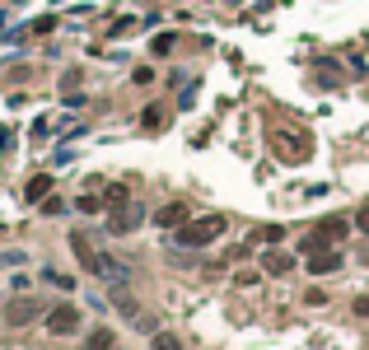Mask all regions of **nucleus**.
I'll list each match as a JSON object with an SVG mask.
<instances>
[{
  "label": "nucleus",
  "instance_id": "nucleus-14",
  "mask_svg": "<svg viewBox=\"0 0 369 350\" xmlns=\"http://www.w3.org/2000/svg\"><path fill=\"white\" fill-rule=\"evenodd\" d=\"M150 346H154V350H183V341H178L173 332H154V336H150Z\"/></svg>",
  "mask_w": 369,
  "mask_h": 350
},
{
  "label": "nucleus",
  "instance_id": "nucleus-24",
  "mask_svg": "<svg viewBox=\"0 0 369 350\" xmlns=\"http://www.w3.org/2000/svg\"><path fill=\"white\" fill-rule=\"evenodd\" d=\"M225 5H243V0H225Z\"/></svg>",
  "mask_w": 369,
  "mask_h": 350
},
{
  "label": "nucleus",
  "instance_id": "nucleus-8",
  "mask_svg": "<svg viewBox=\"0 0 369 350\" xmlns=\"http://www.w3.org/2000/svg\"><path fill=\"white\" fill-rule=\"evenodd\" d=\"M112 304H117V313H122L126 322H136L140 332H154V327H150V318L140 313V304H136V299H131V294H112Z\"/></svg>",
  "mask_w": 369,
  "mask_h": 350
},
{
  "label": "nucleus",
  "instance_id": "nucleus-5",
  "mask_svg": "<svg viewBox=\"0 0 369 350\" xmlns=\"http://www.w3.org/2000/svg\"><path fill=\"white\" fill-rule=\"evenodd\" d=\"M43 322H47V332H52V336H70V332H80V308L75 304H57Z\"/></svg>",
  "mask_w": 369,
  "mask_h": 350
},
{
  "label": "nucleus",
  "instance_id": "nucleus-15",
  "mask_svg": "<svg viewBox=\"0 0 369 350\" xmlns=\"http://www.w3.org/2000/svg\"><path fill=\"white\" fill-rule=\"evenodd\" d=\"M164 122H169V117H164V107H145V117H140V126H145V131H159Z\"/></svg>",
  "mask_w": 369,
  "mask_h": 350
},
{
  "label": "nucleus",
  "instance_id": "nucleus-9",
  "mask_svg": "<svg viewBox=\"0 0 369 350\" xmlns=\"http://www.w3.org/2000/svg\"><path fill=\"white\" fill-rule=\"evenodd\" d=\"M140 220H145V211H140V206H131V201H126V206H122V215L112 211V220H108V229H112V234H131V229H136V225H140Z\"/></svg>",
  "mask_w": 369,
  "mask_h": 350
},
{
  "label": "nucleus",
  "instance_id": "nucleus-17",
  "mask_svg": "<svg viewBox=\"0 0 369 350\" xmlns=\"http://www.w3.org/2000/svg\"><path fill=\"white\" fill-rule=\"evenodd\" d=\"M280 238V225H266V229H257V243H276Z\"/></svg>",
  "mask_w": 369,
  "mask_h": 350
},
{
  "label": "nucleus",
  "instance_id": "nucleus-6",
  "mask_svg": "<svg viewBox=\"0 0 369 350\" xmlns=\"http://www.w3.org/2000/svg\"><path fill=\"white\" fill-rule=\"evenodd\" d=\"M313 275H332V271H341V248H323V252H308V261H304Z\"/></svg>",
  "mask_w": 369,
  "mask_h": 350
},
{
  "label": "nucleus",
  "instance_id": "nucleus-2",
  "mask_svg": "<svg viewBox=\"0 0 369 350\" xmlns=\"http://www.w3.org/2000/svg\"><path fill=\"white\" fill-rule=\"evenodd\" d=\"M225 229H229L225 215H201V220H187V225L178 229V243L183 248H206V243H216Z\"/></svg>",
  "mask_w": 369,
  "mask_h": 350
},
{
  "label": "nucleus",
  "instance_id": "nucleus-18",
  "mask_svg": "<svg viewBox=\"0 0 369 350\" xmlns=\"http://www.w3.org/2000/svg\"><path fill=\"white\" fill-rule=\"evenodd\" d=\"M154 52L164 56V52H173V33H164V38H154Z\"/></svg>",
  "mask_w": 369,
  "mask_h": 350
},
{
  "label": "nucleus",
  "instance_id": "nucleus-19",
  "mask_svg": "<svg viewBox=\"0 0 369 350\" xmlns=\"http://www.w3.org/2000/svg\"><path fill=\"white\" fill-rule=\"evenodd\" d=\"M43 211H47V215H61V211H66V201H57V197H47V201H43Z\"/></svg>",
  "mask_w": 369,
  "mask_h": 350
},
{
  "label": "nucleus",
  "instance_id": "nucleus-16",
  "mask_svg": "<svg viewBox=\"0 0 369 350\" xmlns=\"http://www.w3.org/2000/svg\"><path fill=\"white\" fill-rule=\"evenodd\" d=\"M43 280H47V285H57V289H70V285H75V280H70V275H61V271H43Z\"/></svg>",
  "mask_w": 369,
  "mask_h": 350
},
{
  "label": "nucleus",
  "instance_id": "nucleus-22",
  "mask_svg": "<svg viewBox=\"0 0 369 350\" xmlns=\"http://www.w3.org/2000/svg\"><path fill=\"white\" fill-rule=\"evenodd\" d=\"M355 313H360V318H369V294H360V299H355Z\"/></svg>",
  "mask_w": 369,
  "mask_h": 350
},
{
  "label": "nucleus",
  "instance_id": "nucleus-11",
  "mask_svg": "<svg viewBox=\"0 0 369 350\" xmlns=\"http://www.w3.org/2000/svg\"><path fill=\"white\" fill-rule=\"evenodd\" d=\"M154 225H159V229L187 225V206H183V201H173V206H164V211H154Z\"/></svg>",
  "mask_w": 369,
  "mask_h": 350
},
{
  "label": "nucleus",
  "instance_id": "nucleus-21",
  "mask_svg": "<svg viewBox=\"0 0 369 350\" xmlns=\"http://www.w3.org/2000/svg\"><path fill=\"white\" fill-rule=\"evenodd\" d=\"M52 136V122H33V140H47Z\"/></svg>",
  "mask_w": 369,
  "mask_h": 350
},
{
  "label": "nucleus",
  "instance_id": "nucleus-13",
  "mask_svg": "<svg viewBox=\"0 0 369 350\" xmlns=\"http://www.w3.org/2000/svg\"><path fill=\"white\" fill-rule=\"evenodd\" d=\"M24 197H29V201H47V197H52V178H47V173H38V178L24 187Z\"/></svg>",
  "mask_w": 369,
  "mask_h": 350
},
{
  "label": "nucleus",
  "instance_id": "nucleus-1",
  "mask_svg": "<svg viewBox=\"0 0 369 350\" xmlns=\"http://www.w3.org/2000/svg\"><path fill=\"white\" fill-rule=\"evenodd\" d=\"M70 248H75L80 266H84L89 275H103V280H112V285H126V266H117L112 257H103V252H98L84 234H70Z\"/></svg>",
  "mask_w": 369,
  "mask_h": 350
},
{
  "label": "nucleus",
  "instance_id": "nucleus-7",
  "mask_svg": "<svg viewBox=\"0 0 369 350\" xmlns=\"http://www.w3.org/2000/svg\"><path fill=\"white\" fill-rule=\"evenodd\" d=\"M38 313H43L38 299H15V304H5V322H10V327H24V322H33Z\"/></svg>",
  "mask_w": 369,
  "mask_h": 350
},
{
  "label": "nucleus",
  "instance_id": "nucleus-3",
  "mask_svg": "<svg viewBox=\"0 0 369 350\" xmlns=\"http://www.w3.org/2000/svg\"><path fill=\"white\" fill-rule=\"evenodd\" d=\"M346 220L341 215H332V220H318V229L304 238V252H323V248H341V238H346Z\"/></svg>",
  "mask_w": 369,
  "mask_h": 350
},
{
  "label": "nucleus",
  "instance_id": "nucleus-25",
  "mask_svg": "<svg viewBox=\"0 0 369 350\" xmlns=\"http://www.w3.org/2000/svg\"><path fill=\"white\" fill-rule=\"evenodd\" d=\"M365 261H369V252H365Z\"/></svg>",
  "mask_w": 369,
  "mask_h": 350
},
{
  "label": "nucleus",
  "instance_id": "nucleus-20",
  "mask_svg": "<svg viewBox=\"0 0 369 350\" xmlns=\"http://www.w3.org/2000/svg\"><path fill=\"white\" fill-rule=\"evenodd\" d=\"M98 206H103V201H98V197H80V211H84V215H93V211H98Z\"/></svg>",
  "mask_w": 369,
  "mask_h": 350
},
{
  "label": "nucleus",
  "instance_id": "nucleus-12",
  "mask_svg": "<svg viewBox=\"0 0 369 350\" xmlns=\"http://www.w3.org/2000/svg\"><path fill=\"white\" fill-rule=\"evenodd\" d=\"M117 346V336H112V327H93L89 336H84V350H112Z\"/></svg>",
  "mask_w": 369,
  "mask_h": 350
},
{
  "label": "nucleus",
  "instance_id": "nucleus-10",
  "mask_svg": "<svg viewBox=\"0 0 369 350\" xmlns=\"http://www.w3.org/2000/svg\"><path fill=\"white\" fill-rule=\"evenodd\" d=\"M262 271H266V275H290L294 271V257L271 248V252H262Z\"/></svg>",
  "mask_w": 369,
  "mask_h": 350
},
{
  "label": "nucleus",
  "instance_id": "nucleus-4",
  "mask_svg": "<svg viewBox=\"0 0 369 350\" xmlns=\"http://www.w3.org/2000/svg\"><path fill=\"white\" fill-rule=\"evenodd\" d=\"M271 150H276L280 164H304L308 159V140L290 136V131H276V136H271Z\"/></svg>",
  "mask_w": 369,
  "mask_h": 350
},
{
  "label": "nucleus",
  "instance_id": "nucleus-23",
  "mask_svg": "<svg viewBox=\"0 0 369 350\" xmlns=\"http://www.w3.org/2000/svg\"><path fill=\"white\" fill-rule=\"evenodd\" d=\"M355 229H365V234H369V206H365L360 215H355Z\"/></svg>",
  "mask_w": 369,
  "mask_h": 350
}]
</instances>
